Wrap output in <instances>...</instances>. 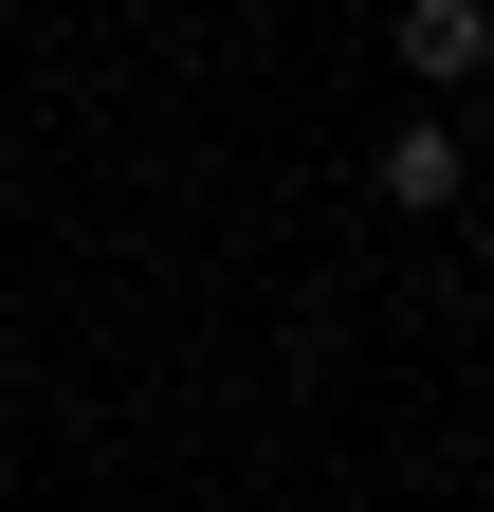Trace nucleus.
Returning a JSON list of instances; mask_svg holds the SVG:
<instances>
[{"label":"nucleus","mask_w":494,"mask_h":512,"mask_svg":"<svg viewBox=\"0 0 494 512\" xmlns=\"http://www.w3.org/2000/svg\"><path fill=\"white\" fill-rule=\"evenodd\" d=\"M403 74H421V92L494 74V19H476V0H403Z\"/></svg>","instance_id":"obj_1"},{"label":"nucleus","mask_w":494,"mask_h":512,"mask_svg":"<svg viewBox=\"0 0 494 512\" xmlns=\"http://www.w3.org/2000/svg\"><path fill=\"white\" fill-rule=\"evenodd\" d=\"M385 202H403V220H440V202H458V128H440V110H403V128H385Z\"/></svg>","instance_id":"obj_2"}]
</instances>
